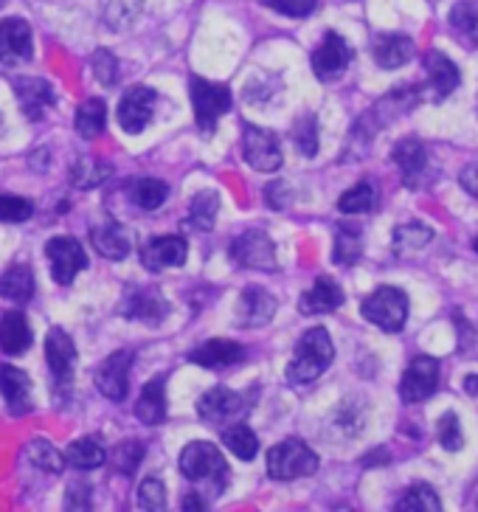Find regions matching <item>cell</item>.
Masks as SVG:
<instances>
[{
  "label": "cell",
  "instance_id": "obj_37",
  "mask_svg": "<svg viewBox=\"0 0 478 512\" xmlns=\"http://www.w3.org/2000/svg\"><path fill=\"white\" fill-rule=\"evenodd\" d=\"M338 209L344 214H369L377 209V186L372 181L355 183L349 192L338 197Z\"/></svg>",
  "mask_w": 478,
  "mask_h": 512
},
{
  "label": "cell",
  "instance_id": "obj_18",
  "mask_svg": "<svg viewBox=\"0 0 478 512\" xmlns=\"http://www.w3.org/2000/svg\"><path fill=\"white\" fill-rule=\"evenodd\" d=\"M189 254V242L178 237V234H169V237H155L144 245L141 251V265L152 273H161L166 268H180L186 262Z\"/></svg>",
  "mask_w": 478,
  "mask_h": 512
},
{
  "label": "cell",
  "instance_id": "obj_48",
  "mask_svg": "<svg viewBox=\"0 0 478 512\" xmlns=\"http://www.w3.org/2000/svg\"><path fill=\"white\" fill-rule=\"evenodd\" d=\"M259 3L284 17H310L318 9V0H259Z\"/></svg>",
  "mask_w": 478,
  "mask_h": 512
},
{
  "label": "cell",
  "instance_id": "obj_32",
  "mask_svg": "<svg viewBox=\"0 0 478 512\" xmlns=\"http://www.w3.org/2000/svg\"><path fill=\"white\" fill-rule=\"evenodd\" d=\"M360 254H363V237H360V228L355 226L335 228L332 262H335V265H341V268H352V265H358Z\"/></svg>",
  "mask_w": 478,
  "mask_h": 512
},
{
  "label": "cell",
  "instance_id": "obj_55",
  "mask_svg": "<svg viewBox=\"0 0 478 512\" xmlns=\"http://www.w3.org/2000/svg\"><path fill=\"white\" fill-rule=\"evenodd\" d=\"M0 124H3V116H0Z\"/></svg>",
  "mask_w": 478,
  "mask_h": 512
},
{
  "label": "cell",
  "instance_id": "obj_38",
  "mask_svg": "<svg viewBox=\"0 0 478 512\" xmlns=\"http://www.w3.org/2000/svg\"><path fill=\"white\" fill-rule=\"evenodd\" d=\"M434 240V231L428 226H422V223H405V226L394 228V251L400 256H411L417 254L419 248H425L428 242Z\"/></svg>",
  "mask_w": 478,
  "mask_h": 512
},
{
  "label": "cell",
  "instance_id": "obj_45",
  "mask_svg": "<svg viewBox=\"0 0 478 512\" xmlns=\"http://www.w3.org/2000/svg\"><path fill=\"white\" fill-rule=\"evenodd\" d=\"M113 462H116V470L124 473V476H133L138 465L144 462V445L141 442H135V439H127V442H121L116 453H113Z\"/></svg>",
  "mask_w": 478,
  "mask_h": 512
},
{
  "label": "cell",
  "instance_id": "obj_49",
  "mask_svg": "<svg viewBox=\"0 0 478 512\" xmlns=\"http://www.w3.org/2000/svg\"><path fill=\"white\" fill-rule=\"evenodd\" d=\"M265 197H268V203L273 209H284L287 206V183H270L268 189H265Z\"/></svg>",
  "mask_w": 478,
  "mask_h": 512
},
{
  "label": "cell",
  "instance_id": "obj_51",
  "mask_svg": "<svg viewBox=\"0 0 478 512\" xmlns=\"http://www.w3.org/2000/svg\"><path fill=\"white\" fill-rule=\"evenodd\" d=\"M68 510H90L93 504H90L88 490L82 487V490H68V504H65Z\"/></svg>",
  "mask_w": 478,
  "mask_h": 512
},
{
  "label": "cell",
  "instance_id": "obj_26",
  "mask_svg": "<svg viewBox=\"0 0 478 512\" xmlns=\"http://www.w3.org/2000/svg\"><path fill=\"white\" fill-rule=\"evenodd\" d=\"M90 240H93V248L99 254L105 256V259H116V262H121L124 256L130 254V248H133L130 234L119 223H105V226L93 228L90 231Z\"/></svg>",
  "mask_w": 478,
  "mask_h": 512
},
{
  "label": "cell",
  "instance_id": "obj_54",
  "mask_svg": "<svg viewBox=\"0 0 478 512\" xmlns=\"http://www.w3.org/2000/svg\"><path fill=\"white\" fill-rule=\"evenodd\" d=\"M473 248H476V254H478V237H476V240H473Z\"/></svg>",
  "mask_w": 478,
  "mask_h": 512
},
{
  "label": "cell",
  "instance_id": "obj_3",
  "mask_svg": "<svg viewBox=\"0 0 478 512\" xmlns=\"http://www.w3.org/2000/svg\"><path fill=\"white\" fill-rule=\"evenodd\" d=\"M360 316L366 318L369 324H374L377 330L389 332V335L403 332L405 321H408V296L400 287L380 285L363 299Z\"/></svg>",
  "mask_w": 478,
  "mask_h": 512
},
{
  "label": "cell",
  "instance_id": "obj_33",
  "mask_svg": "<svg viewBox=\"0 0 478 512\" xmlns=\"http://www.w3.org/2000/svg\"><path fill=\"white\" fill-rule=\"evenodd\" d=\"M65 462H71L79 470H93V467H102L107 462V451L105 445L99 439L93 437H82L68 445L65 451Z\"/></svg>",
  "mask_w": 478,
  "mask_h": 512
},
{
  "label": "cell",
  "instance_id": "obj_21",
  "mask_svg": "<svg viewBox=\"0 0 478 512\" xmlns=\"http://www.w3.org/2000/svg\"><path fill=\"white\" fill-rule=\"evenodd\" d=\"M273 316H276V299L265 287L251 285L242 290L237 304L239 327H265Z\"/></svg>",
  "mask_w": 478,
  "mask_h": 512
},
{
  "label": "cell",
  "instance_id": "obj_44",
  "mask_svg": "<svg viewBox=\"0 0 478 512\" xmlns=\"http://www.w3.org/2000/svg\"><path fill=\"white\" fill-rule=\"evenodd\" d=\"M34 214V203L20 195H0V223H26Z\"/></svg>",
  "mask_w": 478,
  "mask_h": 512
},
{
  "label": "cell",
  "instance_id": "obj_14",
  "mask_svg": "<svg viewBox=\"0 0 478 512\" xmlns=\"http://www.w3.org/2000/svg\"><path fill=\"white\" fill-rule=\"evenodd\" d=\"M242 155L256 172H276L282 166V144L276 133L245 124L242 130Z\"/></svg>",
  "mask_w": 478,
  "mask_h": 512
},
{
  "label": "cell",
  "instance_id": "obj_22",
  "mask_svg": "<svg viewBox=\"0 0 478 512\" xmlns=\"http://www.w3.org/2000/svg\"><path fill=\"white\" fill-rule=\"evenodd\" d=\"M372 57L380 68L394 71V68H403L417 57V46L405 34H374Z\"/></svg>",
  "mask_w": 478,
  "mask_h": 512
},
{
  "label": "cell",
  "instance_id": "obj_40",
  "mask_svg": "<svg viewBox=\"0 0 478 512\" xmlns=\"http://www.w3.org/2000/svg\"><path fill=\"white\" fill-rule=\"evenodd\" d=\"M223 442L228 451L234 453L237 459L242 462H251L259 451V439L251 428H245V425H225L223 431Z\"/></svg>",
  "mask_w": 478,
  "mask_h": 512
},
{
  "label": "cell",
  "instance_id": "obj_11",
  "mask_svg": "<svg viewBox=\"0 0 478 512\" xmlns=\"http://www.w3.org/2000/svg\"><path fill=\"white\" fill-rule=\"evenodd\" d=\"M197 414L211 425H234L248 414V400L225 386H217L197 400Z\"/></svg>",
  "mask_w": 478,
  "mask_h": 512
},
{
  "label": "cell",
  "instance_id": "obj_7",
  "mask_svg": "<svg viewBox=\"0 0 478 512\" xmlns=\"http://www.w3.org/2000/svg\"><path fill=\"white\" fill-rule=\"evenodd\" d=\"M442 380V366L431 355H417L414 361L408 363V369L403 372L400 380V397L408 406L425 403L428 397H434Z\"/></svg>",
  "mask_w": 478,
  "mask_h": 512
},
{
  "label": "cell",
  "instance_id": "obj_25",
  "mask_svg": "<svg viewBox=\"0 0 478 512\" xmlns=\"http://www.w3.org/2000/svg\"><path fill=\"white\" fill-rule=\"evenodd\" d=\"M344 304V290L335 279L329 276H318L315 285L301 296L299 310L304 316H324V313H332Z\"/></svg>",
  "mask_w": 478,
  "mask_h": 512
},
{
  "label": "cell",
  "instance_id": "obj_29",
  "mask_svg": "<svg viewBox=\"0 0 478 512\" xmlns=\"http://www.w3.org/2000/svg\"><path fill=\"white\" fill-rule=\"evenodd\" d=\"M448 23L453 34L462 40L464 46L478 48V3L476 0H459L450 9Z\"/></svg>",
  "mask_w": 478,
  "mask_h": 512
},
{
  "label": "cell",
  "instance_id": "obj_43",
  "mask_svg": "<svg viewBox=\"0 0 478 512\" xmlns=\"http://www.w3.org/2000/svg\"><path fill=\"white\" fill-rule=\"evenodd\" d=\"M138 507L141 510H164L166 507V487L158 476H147L138 484Z\"/></svg>",
  "mask_w": 478,
  "mask_h": 512
},
{
  "label": "cell",
  "instance_id": "obj_30",
  "mask_svg": "<svg viewBox=\"0 0 478 512\" xmlns=\"http://www.w3.org/2000/svg\"><path fill=\"white\" fill-rule=\"evenodd\" d=\"M0 296L15 304H26L34 296V273L29 265H12L0 276Z\"/></svg>",
  "mask_w": 478,
  "mask_h": 512
},
{
  "label": "cell",
  "instance_id": "obj_47",
  "mask_svg": "<svg viewBox=\"0 0 478 512\" xmlns=\"http://www.w3.org/2000/svg\"><path fill=\"white\" fill-rule=\"evenodd\" d=\"M90 65H93V74H96V79H99L102 85H116V82H119V62H116V57H113L107 48H99V51L93 54Z\"/></svg>",
  "mask_w": 478,
  "mask_h": 512
},
{
  "label": "cell",
  "instance_id": "obj_39",
  "mask_svg": "<svg viewBox=\"0 0 478 512\" xmlns=\"http://www.w3.org/2000/svg\"><path fill=\"white\" fill-rule=\"evenodd\" d=\"M26 462H31L34 467H40L43 473H51V476H60L62 467H65V456H60V451L51 445V442H45V439H34L26 445Z\"/></svg>",
  "mask_w": 478,
  "mask_h": 512
},
{
  "label": "cell",
  "instance_id": "obj_5",
  "mask_svg": "<svg viewBox=\"0 0 478 512\" xmlns=\"http://www.w3.org/2000/svg\"><path fill=\"white\" fill-rule=\"evenodd\" d=\"M318 470V456L301 439H284L268 453V473L276 482H296L304 476H313Z\"/></svg>",
  "mask_w": 478,
  "mask_h": 512
},
{
  "label": "cell",
  "instance_id": "obj_10",
  "mask_svg": "<svg viewBox=\"0 0 478 512\" xmlns=\"http://www.w3.org/2000/svg\"><path fill=\"white\" fill-rule=\"evenodd\" d=\"M133 361V349H119V352H113L110 358L99 363V369L93 372V380H96V389L102 392V397L113 400V403H121L127 397V389H130V366H133Z\"/></svg>",
  "mask_w": 478,
  "mask_h": 512
},
{
  "label": "cell",
  "instance_id": "obj_8",
  "mask_svg": "<svg viewBox=\"0 0 478 512\" xmlns=\"http://www.w3.org/2000/svg\"><path fill=\"white\" fill-rule=\"evenodd\" d=\"M422 65H425V85H419V96H431V102H445L450 99V93L456 91L462 85V74L456 68V62L450 60L448 54L431 48L425 57H422Z\"/></svg>",
  "mask_w": 478,
  "mask_h": 512
},
{
  "label": "cell",
  "instance_id": "obj_42",
  "mask_svg": "<svg viewBox=\"0 0 478 512\" xmlns=\"http://www.w3.org/2000/svg\"><path fill=\"white\" fill-rule=\"evenodd\" d=\"M110 166L102 164V161H79L74 166V172H71V178L79 189H93V186H99L102 181L110 178Z\"/></svg>",
  "mask_w": 478,
  "mask_h": 512
},
{
  "label": "cell",
  "instance_id": "obj_28",
  "mask_svg": "<svg viewBox=\"0 0 478 512\" xmlns=\"http://www.w3.org/2000/svg\"><path fill=\"white\" fill-rule=\"evenodd\" d=\"M31 347V330L23 313H3L0 316V352L3 355H23Z\"/></svg>",
  "mask_w": 478,
  "mask_h": 512
},
{
  "label": "cell",
  "instance_id": "obj_1",
  "mask_svg": "<svg viewBox=\"0 0 478 512\" xmlns=\"http://www.w3.org/2000/svg\"><path fill=\"white\" fill-rule=\"evenodd\" d=\"M180 473L206 498L220 496L231 479V470L225 465L223 453L211 442H189L180 453Z\"/></svg>",
  "mask_w": 478,
  "mask_h": 512
},
{
  "label": "cell",
  "instance_id": "obj_41",
  "mask_svg": "<svg viewBox=\"0 0 478 512\" xmlns=\"http://www.w3.org/2000/svg\"><path fill=\"white\" fill-rule=\"evenodd\" d=\"M436 439L439 445L448 453H459L464 448V434H462V422H459V414L456 411H445L439 422H436Z\"/></svg>",
  "mask_w": 478,
  "mask_h": 512
},
{
  "label": "cell",
  "instance_id": "obj_34",
  "mask_svg": "<svg viewBox=\"0 0 478 512\" xmlns=\"http://www.w3.org/2000/svg\"><path fill=\"white\" fill-rule=\"evenodd\" d=\"M217 209H220V197L214 189H203L197 192L192 206H189V220L186 228H195V231H211L214 220H217Z\"/></svg>",
  "mask_w": 478,
  "mask_h": 512
},
{
  "label": "cell",
  "instance_id": "obj_4",
  "mask_svg": "<svg viewBox=\"0 0 478 512\" xmlns=\"http://www.w3.org/2000/svg\"><path fill=\"white\" fill-rule=\"evenodd\" d=\"M391 161L400 169L403 186H408V189H431L439 178V169L431 161V152H428L422 138L408 136L397 141L391 150Z\"/></svg>",
  "mask_w": 478,
  "mask_h": 512
},
{
  "label": "cell",
  "instance_id": "obj_23",
  "mask_svg": "<svg viewBox=\"0 0 478 512\" xmlns=\"http://www.w3.org/2000/svg\"><path fill=\"white\" fill-rule=\"evenodd\" d=\"M15 96L20 110L26 113V119L40 121L45 116L48 107H54L57 96H54V88L45 82V79H34V76H26V79H15Z\"/></svg>",
  "mask_w": 478,
  "mask_h": 512
},
{
  "label": "cell",
  "instance_id": "obj_31",
  "mask_svg": "<svg viewBox=\"0 0 478 512\" xmlns=\"http://www.w3.org/2000/svg\"><path fill=\"white\" fill-rule=\"evenodd\" d=\"M394 512H442V501H439V493L431 484L417 482L397 498Z\"/></svg>",
  "mask_w": 478,
  "mask_h": 512
},
{
  "label": "cell",
  "instance_id": "obj_2",
  "mask_svg": "<svg viewBox=\"0 0 478 512\" xmlns=\"http://www.w3.org/2000/svg\"><path fill=\"white\" fill-rule=\"evenodd\" d=\"M332 358H335V347H332L329 332L324 327H313V330L304 332L296 344V352H293L290 366H287V380L293 386L313 383L327 372Z\"/></svg>",
  "mask_w": 478,
  "mask_h": 512
},
{
  "label": "cell",
  "instance_id": "obj_15",
  "mask_svg": "<svg viewBox=\"0 0 478 512\" xmlns=\"http://www.w3.org/2000/svg\"><path fill=\"white\" fill-rule=\"evenodd\" d=\"M155 105H158V93L152 91V88H144V85L130 88V91L121 96L119 113H116V116H119L121 130L130 133V136L144 133L147 124L152 121Z\"/></svg>",
  "mask_w": 478,
  "mask_h": 512
},
{
  "label": "cell",
  "instance_id": "obj_19",
  "mask_svg": "<svg viewBox=\"0 0 478 512\" xmlns=\"http://www.w3.org/2000/svg\"><path fill=\"white\" fill-rule=\"evenodd\" d=\"M169 313L166 299L155 290V287H138L124 296L121 304V316L130 321H144V324H161Z\"/></svg>",
  "mask_w": 478,
  "mask_h": 512
},
{
  "label": "cell",
  "instance_id": "obj_52",
  "mask_svg": "<svg viewBox=\"0 0 478 512\" xmlns=\"http://www.w3.org/2000/svg\"><path fill=\"white\" fill-rule=\"evenodd\" d=\"M180 510L206 512L209 510V501H206V496H203V493H189V496L180 501Z\"/></svg>",
  "mask_w": 478,
  "mask_h": 512
},
{
  "label": "cell",
  "instance_id": "obj_50",
  "mask_svg": "<svg viewBox=\"0 0 478 512\" xmlns=\"http://www.w3.org/2000/svg\"><path fill=\"white\" fill-rule=\"evenodd\" d=\"M459 183H462V189L467 195L478 197V161L476 164L464 166L462 175H459Z\"/></svg>",
  "mask_w": 478,
  "mask_h": 512
},
{
  "label": "cell",
  "instance_id": "obj_27",
  "mask_svg": "<svg viewBox=\"0 0 478 512\" xmlns=\"http://www.w3.org/2000/svg\"><path fill=\"white\" fill-rule=\"evenodd\" d=\"M166 380L164 377H155L144 386V392L135 403V417L144 422V425H161L166 420Z\"/></svg>",
  "mask_w": 478,
  "mask_h": 512
},
{
  "label": "cell",
  "instance_id": "obj_12",
  "mask_svg": "<svg viewBox=\"0 0 478 512\" xmlns=\"http://www.w3.org/2000/svg\"><path fill=\"white\" fill-rule=\"evenodd\" d=\"M352 57H355V51L344 37L338 31H327L321 46L313 51V74L321 82H335V79H341L346 74Z\"/></svg>",
  "mask_w": 478,
  "mask_h": 512
},
{
  "label": "cell",
  "instance_id": "obj_9",
  "mask_svg": "<svg viewBox=\"0 0 478 512\" xmlns=\"http://www.w3.org/2000/svg\"><path fill=\"white\" fill-rule=\"evenodd\" d=\"M231 256H234L239 268H254V271H276L279 268L276 245L262 228L239 234L234 245H231Z\"/></svg>",
  "mask_w": 478,
  "mask_h": 512
},
{
  "label": "cell",
  "instance_id": "obj_17",
  "mask_svg": "<svg viewBox=\"0 0 478 512\" xmlns=\"http://www.w3.org/2000/svg\"><path fill=\"white\" fill-rule=\"evenodd\" d=\"M34 43H31V26L20 17L0 20V65H17L29 62Z\"/></svg>",
  "mask_w": 478,
  "mask_h": 512
},
{
  "label": "cell",
  "instance_id": "obj_13",
  "mask_svg": "<svg viewBox=\"0 0 478 512\" xmlns=\"http://www.w3.org/2000/svg\"><path fill=\"white\" fill-rule=\"evenodd\" d=\"M45 256L51 262V276L57 285H71L76 273L88 268V254L74 237H54L45 245Z\"/></svg>",
  "mask_w": 478,
  "mask_h": 512
},
{
  "label": "cell",
  "instance_id": "obj_6",
  "mask_svg": "<svg viewBox=\"0 0 478 512\" xmlns=\"http://www.w3.org/2000/svg\"><path fill=\"white\" fill-rule=\"evenodd\" d=\"M231 88L223 82H209V79H192V105H195L197 127L203 133H214L217 121L231 110Z\"/></svg>",
  "mask_w": 478,
  "mask_h": 512
},
{
  "label": "cell",
  "instance_id": "obj_46",
  "mask_svg": "<svg viewBox=\"0 0 478 512\" xmlns=\"http://www.w3.org/2000/svg\"><path fill=\"white\" fill-rule=\"evenodd\" d=\"M293 138H296V147L301 150V155L313 158L318 152V124H315V116H304L293 124Z\"/></svg>",
  "mask_w": 478,
  "mask_h": 512
},
{
  "label": "cell",
  "instance_id": "obj_53",
  "mask_svg": "<svg viewBox=\"0 0 478 512\" xmlns=\"http://www.w3.org/2000/svg\"><path fill=\"white\" fill-rule=\"evenodd\" d=\"M464 392L478 397V375H467L464 377Z\"/></svg>",
  "mask_w": 478,
  "mask_h": 512
},
{
  "label": "cell",
  "instance_id": "obj_16",
  "mask_svg": "<svg viewBox=\"0 0 478 512\" xmlns=\"http://www.w3.org/2000/svg\"><path fill=\"white\" fill-rule=\"evenodd\" d=\"M45 361L51 366V375L57 389H68L71 380H74V366H76V347L71 341V335L62 330V327H51L48 338H45Z\"/></svg>",
  "mask_w": 478,
  "mask_h": 512
},
{
  "label": "cell",
  "instance_id": "obj_35",
  "mask_svg": "<svg viewBox=\"0 0 478 512\" xmlns=\"http://www.w3.org/2000/svg\"><path fill=\"white\" fill-rule=\"evenodd\" d=\"M107 107L102 99H88L76 110V133L82 138H96L105 133Z\"/></svg>",
  "mask_w": 478,
  "mask_h": 512
},
{
  "label": "cell",
  "instance_id": "obj_24",
  "mask_svg": "<svg viewBox=\"0 0 478 512\" xmlns=\"http://www.w3.org/2000/svg\"><path fill=\"white\" fill-rule=\"evenodd\" d=\"M0 394H3V403L6 408L15 414V417H23L29 414L31 408V380L23 369L17 366H0Z\"/></svg>",
  "mask_w": 478,
  "mask_h": 512
},
{
  "label": "cell",
  "instance_id": "obj_20",
  "mask_svg": "<svg viewBox=\"0 0 478 512\" xmlns=\"http://www.w3.org/2000/svg\"><path fill=\"white\" fill-rule=\"evenodd\" d=\"M248 358V352L237 341H225V338H214V341H206L189 352V361L203 366V369H231Z\"/></svg>",
  "mask_w": 478,
  "mask_h": 512
},
{
  "label": "cell",
  "instance_id": "obj_36",
  "mask_svg": "<svg viewBox=\"0 0 478 512\" xmlns=\"http://www.w3.org/2000/svg\"><path fill=\"white\" fill-rule=\"evenodd\" d=\"M169 197V186L164 181H155V178H141V181L130 183V200H133L138 209L155 211L161 209Z\"/></svg>",
  "mask_w": 478,
  "mask_h": 512
}]
</instances>
